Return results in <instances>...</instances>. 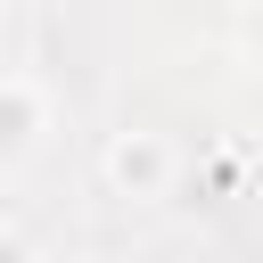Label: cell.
<instances>
[{"label": "cell", "instance_id": "6da1fadb", "mask_svg": "<svg viewBox=\"0 0 263 263\" xmlns=\"http://www.w3.org/2000/svg\"><path fill=\"white\" fill-rule=\"evenodd\" d=\"M107 181H115L123 197H164V181H173V148H164L156 132H123V140L107 148Z\"/></svg>", "mask_w": 263, "mask_h": 263}, {"label": "cell", "instance_id": "7a4b0ae2", "mask_svg": "<svg viewBox=\"0 0 263 263\" xmlns=\"http://www.w3.org/2000/svg\"><path fill=\"white\" fill-rule=\"evenodd\" d=\"M33 123V107H25V90H0V156L16 148V132Z\"/></svg>", "mask_w": 263, "mask_h": 263}]
</instances>
